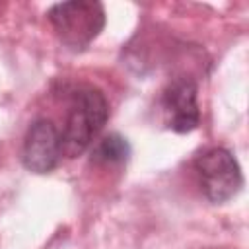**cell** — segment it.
<instances>
[{"mask_svg":"<svg viewBox=\"0 0 249 249\" xmlns=\"http://www.w3.org/2000/svg\"><path fill=\"white\" fill-rule=\"evenodd\" d=\"M109 119V103L101 89L84 86L74 91L70 109L66 113L64 130L60 134L62 154L76 158L88 150Z\"/></svg>","mask_w":249,"mask_h":249,"instance_id":"1","label":"cell"},{"mask_svg":"<svg viewBox=\"0 0 249 249\" xmlns=\"http://www.w3.org/2000/svg\"><path fill=\"white\" fill-rule=\"evenodd\" d=\"M47 16L60 43L74 51L86 49L105 25V8L93 0L58 2Z\"/></svg>","mask_w":249,"mask_h":249,"instance_id":"2","label":"cell"},{"mask_svg":"<svg viewBox=\"0 0 249 249\" xmlns=\"http://www.w3.org/2000/svg\"><path fill=\"white\" fill-rule=\"evenodd\" d=\"M195 171L204 196L214 204L233 198L243 185L237 160L224 148H210L198 154L195 158Z\"/></svg>","mask_w":249,"mask_h":249,"instance_id":"3","label":"cell"},{"mask_svg":"<svg viewBox=\"0 0 249 249\" xmlns=\"http://www.w3.org/2000/svg\"><path fill=\"white\" fill-rule=\"evenodd\" d=\"M196 82L187 76L173 78L161 91V113L167 128L173 132H191L200 123V109L196 103Z\"/></svg>","mask_w":249,"mask_h":249,"instance_id":"4","label":"cell"},{"mask_svg":"<svg viewBox=\"0 0 249 249\" xmlns=\"http://www.w3.org/2000/svg\"><path fill=\"white\" fill-rule=\"evenodd\" d=\"M60 156H62V146L56 124L49 119L33 121L23 138V148H21L23 165L33 173H49L58 165Z\"/></svg>","mask_w":249,"mask_h":249,"instance_id":"5","label":"cell"},{"mask_svg":"<svg viewBox=\"0 0 249 249\" xmlns=\"http://www.w3.org/2000/svg\"><path fill=\"white\" fill-rule=\"evenodd\" d=\"M130 156V144L121 134H109L101 138L91 150V161L99 165H119L124 163Z\"/></svg>","mask_w":249,"mask_h":249,"instance_id":"6","label":"cell"}]
</instances>
